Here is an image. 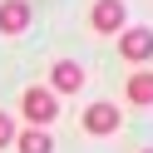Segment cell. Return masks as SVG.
I'll use <instances>...</instances> for the list:
<instances>
[{
	"instance_id": "1",
	"label": "cell",
	"mask_w": 153,
	"mask_h": 153,
	"mask_svg": "<svg viewBox=\"0 0 153 153\" xmlns=\"http://www.w3.org/2000/svg\"><path fill=\"white\" fill-rule=\"evenodd\" d=\"M20 114L30 119V128H50V123L59 119V94H50L45 84H30V89L20 94Z\"/></svg>"
},
{
	"instance_id": "2",
	"label": "cell",
	"mask_w": 153,
	"mask_h": 153,
	"mask_svg": "<svg viewBox=\"0 0 153 153\" xmlns=\"http://www.w3.org/2000/svg\"><path fill=\"white\" fill-rule=\"evenodd\" d=\"M119 123H123V109H119V104H109V99H99V104H89V109H84L79 128L89 133V138H109Z\"/></svg>"
},
{
	"instance_id": "3",
	"label": "cell",
	"mask_w": 153,
	"mask_h": 153,
	"mask_svg": "<svg viewBox=\"0 0 153 153\" xmlns=\"http://www.w3.org/2000/svg\"><path fill=\"white\" fill-rule=\"evenodd\" d=\"M119 54L128 64H148L153 59V30L148 25H123L119 30Z\"/></svg>"
},
{
	"instance_id": "4",
	"label": "cell",
	"mask_w": 153,
	"mask_h": 153,
	"mask_svg": "<svg viewBox=\"0 0 153 153\" xmlns=\"http://www.w3.org/2000/svg\"><path fill=\"white\" fill-rule=\"evenodd\" d=\"M123 25H128L123 0H94V10H89V30L94 35H119Z\"/></svg>"
},
{
	"instance_id": "5",
	"label": "cell",
	"mask_w": 153,
	"mask_h": 153,
	"mask_svg": "<svg viewBox=\"0 0 153 153\" xmlns=\"http://www.w3.org/2000/svg\"><path fill=\"white\" fill-rule=\"evenodd\" d=\"M84 89V64L79 59H54L50 64V94H79Z\"/></svg>"
},
{
	"instance_id": "6",
	"label": "cell",
	"mask_w": 153,
	"mask_h": 153,
	"mask_svg": "<svg viewBox=\"0 0 153 153\" xmlns=\"http://www.w3.org/2000/svg\"><path fill=\"white\" fill-rule=\"evenodd\" d=\"M30 30V5L25 0H0V35H25Z\"/></svg>"
},
{
	"instance_id": "7",
	"label": "cell",
	"mask_w": 153,
	"mask_h": 153,
	"mask_svg": "<svg viewBox=\"0 0 153 153\" xmlns=\"http://www.w3.org/2000/svg\"><path fill=\"white\" fill-rule=\"evenodd\" d=\"M123 99H128L133 109H153V69H133V74H128V89H123Z\"/></svg>"
},
{
	"instance_id": "8",
	"label": "cell",
	"mask_w": 153,
	"mask_h": 153,
	"mask_svg": "<svg viewBox=\"0 0 153 153\" xmlns=\"http://www.w3.org/2000/svg\"><path fill=\"white\" fill-rule=\"evenodd\" d=\"M15 148L20 153H54V138H50V128H25V133H15Z\"/></svg>"
},
{
	"instance_id": "9",
	"label": "cell",
	"mask_w": 153,
	"mask_h": 153,
	"mask_svg": "<svg viewBox=\"0 0 153 153\" xmlns=\"http://www.w3.org/2000/svg\"><path fill=\"white\" fill-rule=\"evenodd\" d=\"M15 133H20V128H15V119L0 109V148H5V143H15Z\"/></svg>"
},
{
	"instance_id": "10",
	"label": "cell",
	"mask_w": 153,
	"mask_h": 153,
	"mask_svg": "<svg viewBox=\"0 0 153 153\" xmlns=\"http://www.w3.org/2000/svg\"><path fill=\"white\" fill-rule=\"evenodd\" d=\"M138 153H153V148H138Z\"/></svg>"
}]
</instances>
